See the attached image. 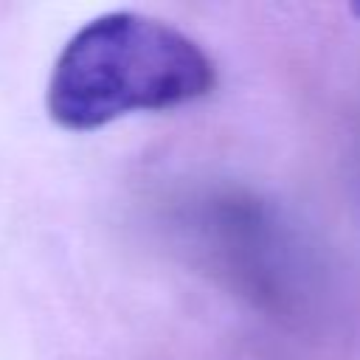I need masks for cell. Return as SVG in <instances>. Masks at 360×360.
Here are the masks:
<instances>
[{"instance_id":"1","label":"cell","mask_w":360,"mask_h":360,"mask_svg":"<svg viewBox=\"0 0 360 360\" xmlns=\"http://www.w3.org/2000/svg\"><path fill=\"white\" fill-rule=\"evenodd\" d=\"M217 87V65L180 28L141 14L107 11L59 51L48 79V115L90 132L129 112L183 107Z\"/></svg>"},{"instance_id":"2","label":"cell","mask_w":360,"mask_h":360,"mask_svg":"<svg viewBox=\"0 0 360 360\" xmlns=\"http://www.w3.org/2000/svg\"><path fill=\"white\" fill-rule=\"evenodd\" d=\"M191 250L264 309L290 312L307 295L309 262L290 222L264 200L217 191L191 200Z\"/></svg>"}]
</instances>
